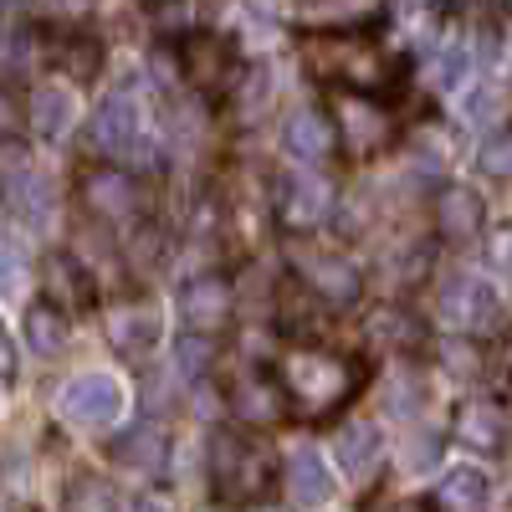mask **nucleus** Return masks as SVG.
<instances>
[{
  "label": "nucleus",
  "mask_w": 512,
  "mask_h": 512,
  "mask_svg": "<svg viewBox=\"0 0 512 512\" xmlns=\"http://www.w3.org/2000/svg\"><path fill=\"white\" fill-rule=\"evenodd\" d=\"M277 390L287 400V410L323 420L333 410H344L359 390V364L333 354V349H292L277 364Z\"/></svg>",
  "instance_id": "obj_1"
},
{
  "label": "nucleus",
  "mask_w": 512,
  "mask_h": 512,
  "mask_svg": "<svg viewBox=\"0 0 512 512\" xmlns=\"http://www.w3.org/2000/svg\"><path fill=\"white\" fill-rule=\"evenodd\" d=\"M303 72L323 88H344L374 98L390 82V57H384L369 36L354 31H318L303 41Z\"/></svg>",
  "instance_id": "obj_2"
},
{
  "label": "nucleus",
  "mask_w": 512,
  "mask_h": 512,
  "mask_svg": "<svg viewBox=\"0 0 512 512\" xmlns=\"http://www.w3.org/2000/svg\"><path fill=\"white\" fill-rule=\"evenodd\" d=\"M272 477H277V456L267 441L241 436V431H221L210 441V482H216L221 502H231V507L262 502Z\"/></svg>",
  "instance_id": "obj_3"
},
{
  "label": "nucleus",
  "mask_w": 512,
  "mask_h": 512,
  "mask_svg": "<svg viewBox=\"0 0 512 512\" xmlns=\"http://www.w3.org/2000/svg\"><path fill=\"white\" fill-rule=\"evenodd\" d=\"M93 144L103 154H118V159H154L149 149V134H144V113L134 103V93H108L93 113Z\"/></svg>",
  "instance_id": "obj_4"
},
{
  "label": "nucleus",
  "mask_w": 512,
  "mask_h": 512,
  "mask_svg": "<svg viewBox=\"0 0 512 512\" xmlns=\"http://www.w3.org/2000/svg\"><path fill=\"white\" fill-rule=\"evenodd\" d=\"M57 410H62V420H72V425L103 431V425H113V420L123 415V390H118V379H113V374L88 369V374H77V379L62 384Z\"/></svg>",
  "instance_id": "obj_5"
},
{
  "label": "nucleus",
  "mask_w": 512,
  "mask_h": 512,
  "mask_svg": "<svg viewBox=\"0 0 512 512\" xmlns=\"http://www.w3.org/2000/svg\"><path fill=\"white\" fill-rule=\"evenodd\" d=\"M441 318L456 323L461 333H487V328H497L502 303H497V292H492L487 277L456 272V277L441 282Z\"/></svg>",
  "instance_id": "obj_6"
},
{
  "label": "nucleus",
  "mask_w": 512,
  "mask_h": 512,
  "mask_svg": "<svg viewBox=\"0 0 512 512\" xmlns=\"http://www.w3.org/2000/svg\"><path fill=\"white\" fill-rule=\"evenodd\" d=\"M180 67H185V82L195 93H226V82L236 77V57H231V41L226 36H190L180 41Z\"/></svg>",
  "instance_id": "obj_7"
},
{
  "label": "nucleus",
  "mask_w": 512,
  "mask_h": 512,
  "mask_svg": "<svg viewBox=\"0 0 512 512\" xmlns=\"http://www.w3.org/2000/svg\"><path fill=\"white\" fill-rule=\"evenodd\" d=\"M338 123H344V144H349V154L354 159H369V154H379L384 144H390V113H384L374 98H364V93H349L344 103H338Z\"/></svg>",
  "instance_id": "obj_8"
},
{
  "label": "nucleus",
  "mask_w": 512,
  "mask_h": 512,
  "mask_svg": "<svg viewBox=\"0 0 512 512\" xmlns=\"http://www.w3.org/2000/svg\"><path fill=\"white\" fill-rule=\"evenodd\" d=\"M297 272H303L308 292H318L323 303H354L359 297V267L338 251H303L297 256Z\"/></svg>",
  "instance_id": "obj_9"
},
{
  "label": "nucleus",
  "mask_w": 512,
  "mask_h": 512,
  "mask_svg": "<svg viewBox=\"0 0 512 512\" xmlns=\"http://www.w3.org/2000/svg\"><path fill=\"white\" fill-rule=\"evenodd\" d=\"M103 328H108V344H113L118 354L144 359V354L159 344V308H154V303H139V297H134V303L108 308Z\"/></svg>",
  "instance_id": "obj_10"
},
{
  "label": "nucleus",
  "mask_w": 512,
  "mask_h": 512,
  "mask_svg": "<svg viewBox=\"0 0 512 512\" xmlns=\"http://www.w3.org/2000/svg\"><path fill=\"white\" fill-rule=\"evenodd\" d=\"M82 200H88V210L103 221H128L139 210V180L128 175V169H93V175L82 180Z\"/></svg>",
  "instance_id": "obj_11"
},
{
  "label": "nucleus",
  "mask_w": 512,
  "mask_h": 512,
  "mask_svg": "<svg viewBox=\"0 0 512 512\" xmlns=\"http://www.w3.org/2000/svg\"><path fill=\"white\" fill-rule=\"evenodd\" d=\"M328 210H333V185L318 175V169H297V175L282 185V221L287 226H318L328 221Z\"/></svg>",
  "instance_id": "obj_12"
},
{
  "label": "nucleus",
  "mask_w": 512,
  "mask_h": 512,
  "mask_svg": "<svg viewBox=\"0 0 512 512\" xmlns=\"http://www.w3.org/2000/svg\"><path fill=\"white\" fill-rule=\"evenodd\" d=\"M180 318H185L190 333L226 328V318H231V287H226V277H195L180 292Z\"/></svg>",
  "instance_id": "obj_13"
},
{
  "label": "nucleus",
  "mask_w": 512,
  "mask_h": 512,
  "mask_svg": "<svg viewBox=\"0 0 512 512\" xmlns=\"http://www.w3.org/2000/svg\"><path fill=\"white\" fill-rule=\"evenodd\" d=\"M41 282H47V297L62 308V313H77V308H93V277L82 272V262L72 251H52L41 262Z\"/></svg>",
  "instance_id": "obj_14"
},
{
  "label": "nucleus",
  "mask_w": 512,
  "mask_h": 512,
  "mask_svg": "<svg viewBox=\"0 0 512 512\" xmlns=\"http://www.w3.org/2000/svg\"><path fill=\"white\" fill-rule=\"evenodd\" d=\"M164 456H169V436L159 431V425H134V431H123L113 441V461L128 466V472H139V477H159L164 472Z\"/></svg>",
  "instance_id": "obj_15"
},
{
  "label": "nucleus",
  "mask_w": 512,
  "mask_h": 512,
  "mask_svg": "<svg viewBox=\"0 0 512 512\" xmlns=\"http://www.w3.org/2000/svg\"><path fill=\"white\" fill-rule=\"evenodd\" d=\"M287 492H292V502H303V507H323L333 497V472H328L323 451L297 446L287 456Z\"/></svg>",
  "instance_id": "obj_16"
},
{
  "label": "nucleus",
  "mask_w": 512,
  "mask_h": 512,
  "mask_svg": "<svg viewBox=\"0 0 512 512\" xmlns=\"http://www.w3.org/2000/svg\"><path fill=\"white\" fill-rule=\"evenodd\" d=\"M282 144L297 154V159H308V164H318V159H328L333 154V123H328V113H318V108H297L292 118H287V128H282Z\"/></svg>",
  "instance_id": "obj_17"
},
{
  "label": "nucleus",
  "mask_w": 512,
  "mask_h": 512,
  "mask_svg": "<svg viewBox=\"0 0 512 512\" xmlns=\"http://www.w3.org/2000/svg\"><path fill=\"white\" fill-rule=\"evenodd\" d=\"M26 123L36 128L41 139H62L67 128L77 123V98L62 88V82H47V88H36L31 103H26Z\"/></svg>",
  "instance_id": "obj_18"
},
{
  "label": "nucleus",
  "mask_w": 512,
  "mask_h": 512,
  "mask_svg": "<svg viewBox=\"0 0 512 512\" xmlns=\"http://www.w3.org/2000/svg\"><path fill=\"white\" fill-rule=\"evenodd\" d=\"M436 231L451 241H472L482 231V195H472L466 185H446L436 195Z\"/></svg>",
  "instance_id": "obj_19"
},
{
  "label": "nucleus",
  "mask_w": 512,
  "mask_h": 512,
  "mask_svg": "<svg viewBox=\"0 0 512 512\" xmlns=\"http://www.w3.org/2000/svg\"><path fill=\"white\" fill-rule=\"evenodd\" d=\"M231 410L241 420H251V425H277L287 415V400H282V390L272 379L246 374V379H236V390H231Z\"/></svg>",
  "instance_id": "obj_20"
},
{
  "label": "nucleus",
  "mask_w": 512,
  "mask_h": 512,
  "mask_svg": "<svg viewBox=\"0 0 512 512\" xmlns=\"http://www.w3.org/2000/svg\"><path fill=\"white\" fill-rule=\"evenodd\" d=\"M502 431H507V420H502V410L487 405V400L461 405V415H456V436L472 446V451H502Z\"/></svg>",
  "instance_id": "obj_21"
},
{
  "label": "nucleus",
  "mask_w": 512,
  "mask_h": 512,
  "mask_svg": "<svg viewBox=\"0 0 512 512\" xmlns=\"http://www.w3.org/2000/svg\"><path fill=\"white\" fill-rule=\"evenodd\" d=\"M379 456H384V441H379V431L369 420H354V425L338 431V461H344L349 477H369L379 466Z\"/></svg>",
  "instance_id": "obj_22"
},
{
  "label": "nucleus",
  "mask_w": 512,
  "mask_h": 512,
  "mask_svg": "<svg viewBox=\"0 0 512 512\" xmlns=\"http://www.w3.org/2000/svg\"><path fill=\"white\" fill-rule=\"evenodd\" d=\"M6 200H11L16 216H26V221H47V210H52V180L41 175V169L21 164L16 175L6 180Z\"/></svg>",
  "instance_id": "obj_23"
},
{
  "label": "nucleus",
  "mask_w": 512,
  "mask_h": 512,
  "mask_svg": "<svg viewBox=\"0 0 512 512\" xmlns=\"http://www.w3.org/2000/svg\"><path fill=\"white\" fill-rule=\"evenodd\" d=\"M487 472H477V466H456V472H446L441 482V507L446 512H487Z\"/></svg>",
  "instance_id": "obj_24"
},
{
  "label": "nucleus",
  "mask_w": 512,
  "mask_h": 512,
  "mask_svg": "<svg viewBox=\"0 0 512 512\" xmlns=\"http://www.w3.org/2000/svg\"><path fill=\"white\" fill-rule=\"evenodd\" d=\"M57 67H62V77H72V82H93V77L103 72V41H93V36H67L62 47H57Z\"/></svg>",
  "instance_id": "obj_25"
},
{
  "label": "nucleus",
  "mask_w": 512,
  "mask_h": 512,
  "mask_svg": "<svg viewBox=\"0 0 512 512\" xmlns=\"http://www.w3.org/2000/svg\"><path fill=\"white\" fill-rule=\"evenodd\" d=\"M21 328H26V344H31L36 354H57V349L67 344V318H62V308H31Z\"/></svg>",
  "instance_id": "obj_26"
},
{
  "label": "nucleus",
  "mask_w": 512,
  "mask_h": 512,
  "mask_svg": "<svg viewBox=\"0 0 512 512\" xmlns=\"http://www.w3.org/2000/svg\"><path fill=\"white\" fill-rule=\"evenodd\" d=\"M62 512H118V492L103 477H77L62 497Z\"/></svg>",
  "instance_id": "obj_27"
},
{
  "label": "nucleus",
  "mask_w": 512,
  "mask_h": 512,
  "mask_svg": "<svg viewBox=\"0 0 512 512\" xmlns=\"http://www.w3.org/2000/svg\"><path fill=\"white\" fill-rule=\"evenodd\" d=\"M369 333L384 338V344H415V338H420V323L405 318L400 308H379V313L369 318Z\"/></svg>",
  "instance_id": "obj_28"
},
{
  "label": "nucleus",
  "mask_w": 512,
  "mask_h": 512,
  "mask_svg": "<svg viewBox=\"0 0 512 512\" xmlns=\"http://www.w3.org/2000/svg\"><path fill=\"white\" fill-rule=\"evenodd\" d=\"M497 113H502V93L492 88V82H482V88H472V93L461 98V118L472 123V128H492Z\"/></svg>",
  "instance_id": "obj_29"
},
{
  "label": "nucleus",
  "mask_w": 512,
  "mask_h": 512,
  "mask_svg": "<svg viewBox=\"0 0 512 512\" xmlns=\"http://www.w3.org/2000/svg\"><path fill=\"white\" fill-rule=\"evenodd\" d=\"M466 72H472V47H456V41H446V47L436 52V82H441V88H461Z\"/></svg>",
  "instance_id": "obj_30"
},
{
  "label": "nucleus",
  "mask_w": 512,
  "mask_h": 512,
  "mask_svg": "<svg viewBox=\"0 0 512 512\" xmlns=\"http://www.w3.org/2000/svg\"><path fill=\"white\" fill-rule=\"evenodd\" d=\"M477 164L487 169V175H507V169H512V134H507V128H492V134L482 139Z\"/></svg>",
  "instance_id": "obj_31"
},
{
  "label": "nucleus",
  "mask_w": 512,
  "mask_h": 512,
  "mask_svg": "<svg viewBox=\"0 0 512 512\" xmlns=\"http://www.w3.org/2000/svg\"><path fill=\"white\" fill-rule=\"evenodd\" d=\"M175 364H180L185 379H200L205 364H210V333H185L180 349H175Z\"/></svg>",
  "instance_id": "obj_32"
},
{
  "label": "nucleus",
  "mask_w": 512,
  "mask_h": 512,
  "mask_svg": "<svg viewBox=\"0 0 512 512\" xmlns=\"http://www.w3.org/2000/svg\"><path fill=\"white\" fill-rule=\"evenodd\" d=\"M436 461H441V441H436V436H420V441H410V456H405L410 472H425V466H436Z\"/></svg>",
  "instance_id": "obj_33"
},
{
  "label": "nucleus",
  "mask_w": 512,
  "mask_h": 512,
  "mask_svg": "<svg viewBox=\"0 0 512 512\" xmlns=\"http://www.w3.org/2000/svg\"><path fill=\"white\" fill-rule=\"evenodd\" d=\"M21 134V103L11 88H0V139H16Z\"/></svg>",
  "instance_id": "obj_34"
},
{
  "label": "nucleus",
  "mask_w": 512,
  "mask_h": 512,
  "mask_svg": "<svg viewBox=\"0 0 512 512\" xmlns=\"http://www.w3.org/2000/svg\"><path fill=\"white\" fill-rule=\"evenodd\" d=\"M16 282H21V262H16V251L0 246V297H11Z\"/></svg>",
  "instance_id": "obj_35"
},
{
  "label": "nucleus",
  "mask_w": 512,
  "mask_h": 512,
  "mask_svg": "<svg viewBox=\"0 0 512 512\" xmlns=\"http://www.w3.org/2000/svg\"><path fill=\"white\" fill-rule=\"evenodd\" d=\"M16 374V354H11V338L0 333V379H11Z\"/></svg>",
  "instance_id": "obj_36"
},
{
  "label": "nucleus",
  "mask_w": 512,
  "mask_h": 512,
  "mask_svg": "<svg viewBox=\"0 0 512 512\" xmlns=\"http://www.w3.org/2000/svg\"><path fill=\"white\" fill-rule=\"evenodd\" d=\"M384 512H436L431 502H420V497H405V502H390Z\"/></svg>",
  "instance_id": "obj_37"
},
{
  "label": "nucleus",
  "mask_w": 512,
  "mask_h": 512,
  "mask_svg": "<svg viewBox=\"0 0 512 512\" xmlns=\"http://www.w3.org/2000/svg\"><path fill=\"white\" fill-rule=\"evenodd\" d=\"M139 512H169L164 502H139Z\"/></svg>",
  "instance_id": "obj_38"
},
{
  "label": "nucleus",
  "mask_w": 512,
  "mask_h": 512,
  "mask_svg": "<svg viewBox=\"0 0 512 512\" xmlns=\"http://www.w3.org/2000/svg\"><path fill=\"white\" fill-rule=\"evenodd\" d=\"M251 512H282V507H267V502H251Z\"/></svg>",
  "instance_id": "obj_39"
}]
</instances>
